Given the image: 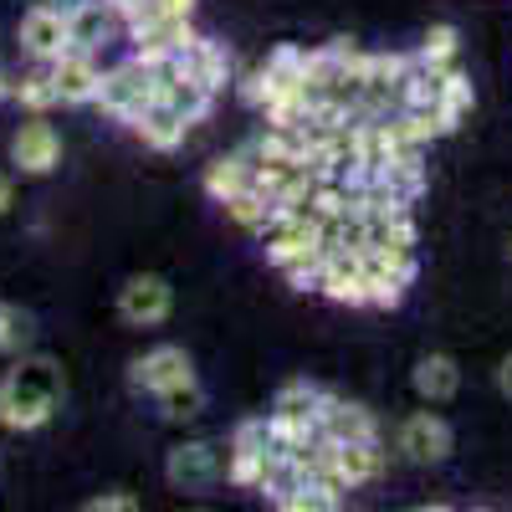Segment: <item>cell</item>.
<instances>
[{
  "label": "cell",
  "instance_id": "6da1fadb",
  "mask_svg": "<svg viewBox=\"0 0 512 512\" xmlns=\"http://www.w3.org/2000/svg\"><path fill=\"white\" fill-rule=\"evenodd\" d=\"M62 369L41 354H21L16 369L0 379V425L6 431H41L62 405Z\"/></svg>",
  "mask_w": 512,
  "mask_h": 512
},
{
  "label": "cell",
  "instance_id": "7a4b0ae2",
  "mask_svg": "<svg viewBox=\"0 0 512 512\" xmlns=\"http://www.w3.org/2000/svg\"><path fill=\"white\" fill-rule=\"evenodd\" d=\"M164 77H169V62H139L128 57L118 67H103V82H98V108L118 123H134L144 108L159 103L164 93Z\"/></svg>",
  "mask_w": 512,
  "mask_h": 512
},
{
  "label": "cell",
  "instance_id": "3957f363",
  "mask_svg": "<svg viewBox=\"0 0 512 512\" xmlns=\"http://www.w3.org/2000/svg\"><path fill=\"white\" fill-rule=\"evenodd\" d=\"M262 251H267V262L282 272L287 262H297L303 251H313L323 241V221L313 216V210H292V216H272L262 231Z\"/></svg>",
  "mask_w": 512,
  "mask_h": 512
},
{
  "label": "cell",
  "instance_id": "277c9868",
  "mask_svg": "<svg viewBox=\"0 0 512 512\" xmlns=\"http://www.w3.org/2000/svg\"><path fill=\"white\" fill-rule=\"evenodd\" d=\"M164 477H169V487H175V492H210V487L226 477V456L210 446V441H185V446L169 451Z\"/></svg>",
  "mask_w": 512,
  "mask_h": 512
},
{
  "label": "cell",
  "instance_id": "5b68a950",
  "mask_svg": "<svg viewBox=\"0 0 512 512\" xmlns=\"http://www.w3.org/2000/svg\"><path fill=\"white\" fill-rule=\"evenodd\" d=\"M128 384H134L139 395H164V390H180V384H195V364H190V354L185 349H175V344H159V349H149L144 359H134L128 364Z\"/></svg>",
  "mask_w": 512,
  "mask_h": 512
},
{
  "label": "cell",
  "instance_id": "8992f818",
  "mask_svg": "<svg viewBox=\"0 0 512 512\" xmlns=\"http://www.w3.org/2000/svg\"><path fill=\"white\" fill-rule=\"evenodd\" d=\"M11 164L31 180L52 175V169L62 164V134L47 123V113H31V123H21L11 134Z\"/></svg>",
  "mask_w": 512,
  "mask_h": 512
},
{
  "label": "cell",
  "instance_id": "52a82bcc",
  "mask_svg": "<svg viewBox=\"0 0 512 512\" xmlns=\"http://www.w3.org/2000/svg\"><path fill=\"white\" fill-rule=\"evenodd\" d=\"M118 313H123V323H134V328H159L169 313H175V287H169L164 277H154V272L128 277L118 287Z\"/></svg>",
  "mask_w": 512,
  "mask_h": 512
},
{
  "label": "cell",
  "instance_id": "ba28073f",
  "mask_svg": "<svg viewBox=\"0 0 512 512\" xmlns=\"http://www.w3.org/2000/svg\"><path fill=\"white\" fill-rule=\"evenodd\" d=\"M292 82H303V47L282 41V47H272V52H267V62L241 82V98H246L251 108H267L277 93H287V88H292Z\"/></svg>",
  "mask_w": 512,
  "mask_h": 512
},
{
  "label": "cell",
  "instance_id": "9c48e42d",
  "mask_svg": "<svg viewBox=\"0 0 512 512\" xmlns=\"http://www.w3.org/2000/svg\"><path fill=\"white\" fill-rule=\"evenodd\" d=\"M395 451L415 466H436L451 456V425L431 410H415L400 420V431H395Z\"/></svg>",
  "mask_w": 512,
  "mask_h": 512
},
{
  "label": "cell",
  "instance_id": "30bf717a",
  "mask_svg": "<svg viewBox=\"0 0 512 512\" xmlns=\"http://www.w3.org/2000/svg\"><path fill=\"white\" fill-rule=\"evenodd\" d=\"M52 67V82H57V98L67 103V108H88V103H98V82H103V62H98V52H82V47H67L57 62H47Z\"/></svg>",
  "mask_w": 512,
  "mask_h": 512
},
{
  "label": "cell",
  "instance_id": "8fae6325",
  "mask_svg": "<svg viewBox=\"0 0 512 512\" xmlns=\"http://www.w3.org/2000/svg\"><path fill=\"white\" fill-rule=\"evenodd\" d=\"M169 72H180V77L200 82V88H210V93L221 98V93H226V82H231V57H226L221 41H210V36L195 31L190 47H180L175 57H169Z\"/></svg>",
  "mask_w": 512,
  "mask_h": 512
},
{
  "label": "cell",
  "instance_id": "7c38bea8",
  "mask_svg": "<svg viewBox=\"0 0 512 512\" xmlns=\"http://www.w3.org/2000/svg\"><path fill=\"white\" fill-rule=\"evenodd\" d=\"M267 456H272L267 415H262V420H241L236 436H231V451H226V482H231V487H256Z\"/></svg>",
  "mask_w": 512,
  "mask_h": 512
},
{
  "label": "cell",
  "instance_id": "4fadbf2b",
  "mask_svg": "<svg viewBox=\"0 0 512 512\" xmlns=\"http://www.w3.org/2000/svg\"><path fill=\"white\" fill-rule=\"evenodd\" d=\"M67 31H72V47L82 52H103L108 41L128 36V21L108 6V0H77L67 11Z\"/></svg>",
  "mask_w": 512,
  "mask_h": 512
},
{
  "label": "cell",
  "instance_id": "5bb4252c",
  "mask_svg": "<svg viewBox=\"0 0 512 512\" xmlns=\"http://www.w3.org/2000/svg\"><path fill=\"white\" fill-rule=\"evenodd\" d=\"M21 47L31 62H57L67 47H72V31H67V11H52V6H31L21 16Z\"/></svg>",
  "mask_w": 512,
  "mask_h": 512
},
{
  "label": "cell",
  "instance_id": "9a60e30c",
  "mask_svg": "<svg viewBox=\"0 0 512 512\" xmlns=\"http://www.w3.org/2000/svg\"><path fill=\"white\" fill-rule=\"evenodd\" d=\"M128 41H134V57L139 62H169L180 47H190V41H195V26L190 21H175V16H159V21L128 26Z\"/></svg>",
  "mask_w": 512,
  "mask_h": 512
},
{
  "label": "cell",
  "instance_id": "2e32d148",
  "mask_svg": "<svg viewBox=\"0 0 512 512\" xmlns=\"http://www.w3.org/2000/svg\"><path fill=\"white\" fill-rule=\"evenodd\" d=\"M318 431H323V436H333V441H374V436H379V420H374L364 405H354V400H344V395L323 390V405H318Z\"/></svg>",
  "mask_w": 512,
  "mask_h": 512
},
{
  "label": "cell",
  "instance_id": "e0dca14e",
  "mask_svg": "<svg viewBox=\"0 0 512 512\" xmlns=\"http://www.w3.org/2000/svg\"><path fill=\"white\" fill-rule=\"evenodd\" d=\"M323 297H333V303H344V308H369V282H364V267H359V256L349 251H338L323 262V282H318Z\"/></svg>",
  "mask_w": 512,
  "mask_h": 512
},
{
  "label": "cell",
  "instance_id": "ac0fdd59",
  "mask_svg": "<svg viewBox=\"0 0 512 512\" xmlns=\"http://www.w3.org/2000/svg\"><path fill=\"white\" fill-rule=\"evenodd\" d=\"M128 128H134V134H139L154 154H175V149L185 144V134H190V118H185V113H175L169 103H154V108H144Z\"/></svg>",
  "mask_w": 512,
  "mask_h": 512
},
{
  "label": "cell",
  "instance_id": "d6986e66",
  "mask_svg": "<svg viewBox=\"0 0 512 512\" xmlns=\"http://www.w3.org/2000/svg\"><path fill=\"white\" fill-rule=\"evenodd\" d=\"M384 466H390V451L374 441H338V482L344 487H369L384 477Z\"/></svg>",
  "mask_w": 512,
  "mask_h": 512
},
{
  "label": "cell",
  "instance_id": "ffe728a7",
  "mask_svg": "<svg viewBox=\"0 0 512 512\" xmlns=\"http://www.w3.org/2000/svg\"><path fill=\"white\" fill-rule=\"evenodd\" d=\"M251 169H256L251 144H246V149H236V154H221L216 164L205 169V195L216 200V205H226L231 195H241V190L251 185Z\"/></svg>",
  "mask_w": 512,
  "mask_h": 512
},
{
  "label": "cell",
  "instance_id": "44dd1931",
  "mask_svg": "<svg viewBox=\"0 0 512 512\" xmlns=\"http://www.w3.org/2000/svg\"><path fill=\"white\" fill-rule=\"evenodd\" d=\"M410 379H415V395H420V400H431V405L456 400V390H461V369H456L451 354H425V359L415 364Z\"/></svg>",
  "mask_w": 512,
  "mask_h": 512
},
{
  "label": "cell",
  "instance_id": "7402d4cb",
  "mask_svg": "<svg viewBox=\"0 0 512 512\" xmlns=\"http://www.w3.org/2000/svg\"><path fill=\"white\" fill-rule=\"evenodd\" d=\"M436 82H441V93H436V118H441V128L451 134V128L472 113V77H466L456 62L451 67H441L436 72Z\"/></svg>",
  "mask_w": 512,
  "mask_h": 512
},
{
  "label": "cell",
  "instance_id": "603a6c76",
  "mask_svg": "<svg viewBox=\"0 0 512 512\" xmlns=\"http://www.w3.org/2000/svg\"><path fill=\"white\" fill-rule=\"evenodd\" d=\"M159 103H169L175 113H185V118H190V128H195V123H205V118H210V108H216V93L200 88V82H190V77H180V72H169V77H164Z\"/></svg>",
  "mask_w": 512,
  "mask_h": 512
},
{
  "label": "cell",
  "instance_id": "cb8c5ba5",
  "mask_svg": "<svg viewBox=\"0 0 512 512\" xmlns=\"http://www.w3.org/2000/svg\"><path fill=\"white\" fill-rule=\"evenodd\" d=\"M11 98L26 108V113H52L62 98H57V82H52V67L36 62L31 72H21V82H11Z\"/></svg>",
  "mask_w": 512,
  "mask_h": 512
},
{
  "label": "cell",
  "instance_id": "d4e9b609",
  "mask_svg": "<svg viewBox=\"0 0 512 512\" xmlns=\"http://www.w3.org/2000/svg\"><path fill=\"white\" fill-rule=\"evenodd\" d=\"M226 216H231L241 231H262V226L272 221V195H267V190H256V185H246L241 195L226 200Z\"/></svg>",
  "mask_w": 512,
  "mask_h": 512
},
{
  "label": "cell",
  "instance_id": "484cf974",
  "mask_svg": "<svg viewBox=\"0 0 512 512\" xmlns=\"http://www.w3.org/2000/svg\"><path fill=\"white\" fill-rule=\"evenodd\" d=\"M31 313H21L16 303H0V354L6 359H16V354H26L31 349Z\"/></svg>",
  "mask_w": 512,
  "mask_h": 512
},
{
  "label": "cell",
  "instance_id": "4316f807",
  "mask_svg": "<svg viewBox=\"0 0 512 512\" xmlns=\"http://www.w3.org/2000/svg\"><path fill=\"white\" fill-rule=\"evenodd\" d=\"M456 47H461V31L456 26H431L425 31V41L415 47V57H420V67H451L456 62Z\"/></svg>",
  "mask_w": 512,
  "mask_h": 512
},
{
  "label": "cell",
  "instance_id": "83f0119b",
  "mask_svg": "<svg viewBox=\"0 0 512 512\" xmlns=\"http://www.w3.org/2000/svg\"><path fill=\"white\" fill-rule=\"evenodd\" d=\"M323 262H328V251H323V246L303 251L297 262H287V267H282L287 287H297V292H318V282H323Z\"/></svg>",
  "mask_w": 512,
  "mask_h": 512
},
{
  "label": "cell",
  "instance_id": "f1b7e54d",
  "mask_svg": "<svg viewBox=\"0 0 512 512\" xmlns=\"http://www.w3.org/2000/svg\"><path fill=\"white\" fill-rule=\"evenodd\" d=\"M159 405H164V410H159L164 420H195V415L205 410V390H200V379H195V384H180V390H164V395H159Z\"/></svg>",
  "mask_w": 512,
  "mask_h": 512
},
{
  "label": "cell",
  "instance_id": "f546056e",
  "mask_svg": "<svg viewBox=\"0 0 512 512\" xmlns=\"http://www.w3.org/2000/svg\"><path fill=\"white\" fill-rule=\"evenodd\" d=\"M82 507H88V512H134L139 497L134 492H103V497H88Z\"/></svg>",
  "mask_w": 512,
  "mask_h": 512
},
{
  "label": "cell",
  "instance_id": "4dcf8cb0",
  "mask_svg": "<svg viewBox=\"0 0 512 512\" xmlns=\"http://www.w3.org/2000/svg\"><path fill=\"white\" fill-rule=\"evenodd\" d=\"M154 6V21L159 16H175V21H190V11H195V0H149Z\"/></svg>",
  "mask_w": 512,
  "mask_h": 512
},
{
  "label": "cell",
  "instance_id": "1f68e13d",
  "mask_svg": "<svg viewBox=\"0 0 512 512\" xmlns=\"http://www.w3.org/2000/svg\"><path fill=\"white\" fill-rule=\"evenodd\" d=\"M11 205H16V180L6 175V169H0V216H6Z\"/></svg>",
  "mask_w": 512,
  "mask_h": 512
},
{
  "label": "cell",
  "instance_id": "d6a6232c",
  "mask_svg": "<svg viewBox=\"0 0 512 512\" xmlns=\"http://www.w3.org/2000/svg\"><path fill=\"white\" fill-rule=\"evenodd\" d=\"M108 6H113V11L123 16V21H134V16L144 11V0H108Z\"/></svg>",
  "mask_w": 512,
  "mask_h": 512
},
{
  "label": "cell",
  "instance_id": "836d02e7",
  "mask_svg": "<svg viewBox=\"0 0 512 512\" xmlns=\"http://www.w3.org/2000/svg\"><path fill=\"white\" fill-rule=\"evenodd\" d=\"M497 390L512 400V354H507V359H502V369H497Z\"/></svg>",
  "mask_w": 512,
  "mask_h": 512
},
{
  "label": "cell",
  "instance_id": "e575fe53",
  "mask_svg": "<svg viewBox=\"0 0 512 512\" xmlns=\"http://www.w3.org/2000/svg\"><path fill=\"white\" fill-rule=\"evenodd\" d=\"M31 6H52V11H72L77 0H31Z\"/></svg>",
  "mask_w": 512,
  "mask_h": 512
},
{
  "label": "cell",
  "instance_id": "d590c367",
  "mask_svg": "<svg viewBox=\"0 0 512 512\" xmlns=\"http://www.w3.org/2000/svg\"><path fill=\"white\" fill-rule=\"evenodd\" d=\"M0 98H11V77L6 72H0Z\"/></svg>",
  "mask_w": 512,
  "mask_h": 512
}]
</instances>
